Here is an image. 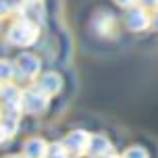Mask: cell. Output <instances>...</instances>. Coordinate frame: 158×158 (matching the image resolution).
I'll return each instance as SVG.
<instances>
[{"instance_id": "obj_15", "label": "cell", "mask_w": 158, "mask_h": 158, "mask_svg": "<svg viewBox=\"0 0 158 158\" xmlns=\"http://www.w3.org/2000/svg\"><path fill=\"white\" fill-rule=\"evenodd\" d=\"M121 158H148V152L143 150L142 146H131L129 150H125V154Z\"/></svg>"}, {"instance_id": "obj_6", "label": "cell", "mask_w": 158, "mask_h": 158, "mask_svg": "<svg viewBox=\"0 0 158 158\" xmlns=\"http://www.w3.org/2000/svg\"><path fill=\"white\" fill-rule=\"evenodd\" d=\"M94 29L98 35H112L114 33V29H117V19H114V15H110V13H106V10H102V13H98V15L94 17Z\"/></svg>"}, {"instance_id": "obj_7", "label": "cell", "mask_w": 158, "mask_h": 158, "mask_svg": "<svg viewBox=\"0 0 158 158\" xmlns=\"http://www.w3.org/2000/svg\"><path fill=\"white\" fill-rule=\"evenodd\" d=\"M38 87L44 92V94H48L50 98H52V96H56L60 89H63V79H60L58 73H44V75L40 77V81H38Z\"/></svg>"}, {"instance_id": "obj_1", "label": "cell", "mask_w": 158, "mask_h": 158, "mask_svg": "<svg viewBox=\"0 0 158 158\" xmlns=\"http://www.w3.org/2000/svg\"><path fill=\"white\" fill-rule=\"evenodd\" d=\"M38 35H40V25L27 21L23 17H19V21L10 25V29L6 33L8 42L15 44V46H31L38 40Z\"/></svg>"}, {"instance_id": "obj_4", "label": "cell", "mask_w": 158, "mask_h": 158, "mask_svg": "<svg viewBox=\"0 0 158 158\" xmlns=\"http://www.w3.org/2000/svg\"><path fill=\"white\" fill-rule=\"evenodd\" d=\"M89 142H92V135L83 131V129H75L71 133L64 137V146H67V150L75 154V156H81V154H87L89 150Z\"/></svg>"}, {"instance_id": "obj_3", "label": "cell", "mask_w": 158, "mask_h": 158, "mask_svg": "<svg viewBox=\"0 0 158 158\" xmlns=\"http://www.w3.org/2000/svg\"><path fill=\"white\" fill-rule=\"evenodd\" d=\"M15 69H17V77H21V79H35L40 75L42 63H40L38 56L25 52V54H19V56H17Z\"/></svg>"}, {"instance_id": "obj_5", "label": "cell", "mask_w": 158, "mask_h": 158, "mask_svg": "<svg viewBox=\"0 0 158 158\" xmlns=\"http://www.w3.org/2000/svg\"><path fill=\"white\" fill-rule=\"evenodd\" d=\"M152 23V17L148 15V10L143 6H129L125 13V25L131 31H142Z\"/></svg>"}, {"instance_id": "obj_20", "label": "cell", "mask_w": 158, "mask_h": 158, "mask_svg": "<svg viewBox=\"0 0 158 158\" xmlns=\"http://www.w3.org/2000/svg\"><path fill=\"white\" fill-rule=\"evenodd\" d=\"M6 158H25V156H6Z\"/></svg>"}, {"instance_id": "obj_10", "label": "cell", "mask_w": 158, "mask_h": 158, "mask_svg": "<svg viewBox=\"0 0 158 158\" xmlns=\"http://www.w3.org/2000/svg\"><path fill=\"white\" fill-rule=\"evenodd\" d=\"M2 102H4V108H23L21 106V98H23V92L19 89L13 83H6L2 87Z\"/></svg>"}, {"instance_id": "obj_18", "label": "cell", "mask_w": 158, "mask_h": 158, "mask_svg": "<svg viewBox=\"0 0 158 158\" xmlns=\"http://www.w3.org/2000/svg\"><path fill=\"white\" fill-rule=\"evenodd\" d=\"M106 158H118V156H114V154H108V156H106Z\"/></svg>"}, {"instance_id": "obj_21", "label": "cell", "mask_w": 158, "mask_h": 158, "mask_svg": "<svg viewBox=\"0 0 158 158\" xmlns=\"http://www.w3.org/2000/svg\"><path fill=\"white\" fill-rule=\"evenodd\" d=\"M2 87H4V85H2V83H0V96H2Z\"/></svg>"}, {"instance_id": "obj_13", "label": "cell", "mask_w": 158, "mask_h": 158, "mask_svg": "<svg viewBox=\"0 0 158 158\" xmlns=\"http://www.w3.org/2000/svg\"><path fill=\"white\" fill-rule=\"evenodd\" d=\"M69 154H71V152L67 150L64 142L52 143V146L48 148V158H69Z\"/></svg>"}, {"instance_id": "obj_19", "label": "cell", "mask_w": 158, "mask_h": 158, "mask_svg": "<svg viewBox=\"0 0 158 158\" xmlns=\"http://www.w3.org/2000/svg\"><path fill=\"white\" fill-rule=\"evenodd\" d=\"M25 2H42V0H25Z\"/></svg>"}, {"instance_id": "obj_2", "label": "cell", "mask_w": 158, "mask_h": 158, "mask_svg": "<svg viewBox=\"0 0 158 158\" xmlns=\"http://www.w3.org/2000/svg\"><path fill=\"white\" fill-rule=\"evenodd\" d=\"M48 102H50V96L44 94L40 87L25 89L23 98H21V106H23V110L29 112V114H42V112L48 108Z\"/></svg>"}, {"instance_id": "obj_9", "label": "cell", "mask_w": 158, "mask_h": 158, "mask_svg": "<svg viewBox=\"0 0 158 158\" xmlns=\"http://www.w3.org/2000/svg\"><path fill=\"white\" fill-rule=\"evenodd\" d=\"M87 154H89L92 158H106L108 154H112V146L104 135H92Z\"/></svg>"}, {"instance_id": "obj_17", "label": "cell", "mask_w": 158, "mask_h": 158, "mask_svg": "<svg viewBox=\"0 0 158 158\" xmlns=\"http://www.w3.org/2000/svg\"><path fill=\"white\" fill-rule=\"evenodd\" d=\"M143 6H158V0H143Z\"/></svg>"}, {"instance_id": "obj_22", "label": "cell", "mask_w": 158, "mask_h": 158, "mask_svg": "<svg viewBox=\"0 0 158 158\" xmlns=\"http://www.w3.org/2000/svg\"><path fill=\"white\" fill-rule=\"evenodd\" d=\"M2 139H4V137H2V131H0V142H2Z\"/></svg>"}, {"instance_id": "obj_11", "label": "cell", "mask_w": 158, "mask_h": 158, "mask_svg": "<svg viewBox=\"0 0 158 158\" xmlns=\"http://www.w3.org/2000/svg\"><path fill=\"white\" fill-rule=\"evenodd\" d=\"M17 13L23 19L31 21V23H38V25L44 23V8L40 6V2H27V6H19Z\"/></svg>"}, {"instance_id": "obj_14", "label": "cell", "mask_w": 158, "mask_h": 158, "mask_svg": "<svg viewBox=\"0 0 158 158\" xmlns=\"http://www.w3.org/2000/svg\"><path fill=\"white\" fill-rule=\"evenodd\" d=\"M17 8H19L17 0H0V17L10 15V13H15Z\"/></svg>"}, {"instance_id": "obj_8", "label": "cell", "mask_w": 158, "mask_h": 158, "mask_svg": "<svg viewBox=\"0 0 158 158\" xmlns=\"http://www.w3.org/2000/svg\"><path fill=\"white\" fill-rule=\"evenodd\" d=\"M48 146L42 137H31L23 146V156L25 158H48Z\"/></svg>"}, {"instance_id": "obj_16", "label": "cell", "mask_w": 158, "mask_h": 158, "mask_svg": "<svg viewBox=\"0 0 158 158\" xmlns=\"http://www.w3.org/2000/svg\"><path fill=\"white\" fill-rule=\"evenodd\" d=\"M114 2H117L118 6H125V8H129V6H133V4L137 2V0H114Z\"/></svg>"}, {"instance_id": "obj_12", "label": "cell", "mask_w": 158, "mask_h": 158, "mask_svg": "<svg viewBox=\"0 0 158 158\" xmlns=\"http://www.w3.org/2000/svg\"><path fill=\"white\" fill-rule=\"evenodd\" d=\"M17 77V69L8 60H0V83H10V79Z\"/></svg>"}]
</instances>
